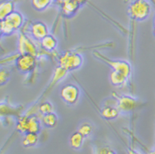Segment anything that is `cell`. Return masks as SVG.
<instances>
[{"instance_id": "1", "label": "cell", "mask_w": 155, "mask_h": 154, "mask_svg": "<svg viewBox=\"0 0 155 154\" xmlns=\"http://www.w3.org/2000/svg\"><path fill=\"white\" fill-rule=\"evenodd\" d=\"M24 23V18L21 12L14 11L8 15L5 19L0 21V31L1 34L4 36H9L18 31Z\"/></svg>"}, {"instance_id": "2", "label": "cell", "mask_w": 155, "mask_h": 154, "mask_svg": "<svg viewBox=\"0 0 155 154\" xmlns=\"http://www.w3.org/2000/svg\"><path fill=\"white\" fill-rule=\"evenodd\" d=\"M152 6L147 0H135L130 5L128 12L130 17L136 21H143L149 18Z\"/></svg>"}, {"instance_id": "3", "label": "cell", "mask_w": 155, "mask_h": 154, "mask_svg": "<svg viewBox=\"0 0 155 154\" xmlns=\"http://www.w3.org/2000/svg\"><path fill=\"white\" fill-rule=\"evenodd\" d=\"M17 129L24 133H38L41 130V122L36 116H22L18 120Z\"/></svg>"}, {"instance_id": "4", "label": "cell", "mask_w": 155, "mask_h": 154, "mask_svg": "<svg viewBox=\"0 0 155 154\" xmlns=\"http://www.w3.org/2000/svg\"><path fill=\"white\" fill-rule=\"evenodd\" d=\"M59 62L60 66L67 71H73L80 68L83 64V58L78 54L68 51L60 56Z\"/></svg>"}, {"instance_id": "5", "label": "cell", "mask_w": 155, "mask_h": 154, "mask_svg": "<svg viewBox=\"0 0 155 154\" xmlns=\"http://www.w3.org/2000/svg\"><path fill=\"white\" fill-rule=\"evenodd\" d=\"M60 97L68 105H74L79 99L80 90L73 83L66 84L60 89Z\"/></svg>"}, {"instance_id": "6", "label": "cell", "mask_w": 155, "mask_h": 154, "mask_svg": "<svg viewBox=\"0 0 155 154\" xmlns=\"http://www.w3.org/2000/svg\"><path fill=\"white\" fill-rule=\"evenodd\" d=\"M94 55L97 56V58L101 59L102 61H104L107 64L110 66V68H112L113 70L121 73L127 78L130 77V75L131 74V67L129 64L128 62L123 61V60H110V59H107L104 55H102L97 52H95Z\"/></svg>"}, {"instance_id": "7", "label": "cell", "mask_w": 155, "mask_h": 154, "mask_svg": "<svg viewBox=\"0 0 155 154\" xmlns=\"http://www.w3.org/2000/svg\"><path fill=\"white\" fill-rule=\"evenodd\" d=\"M36 56L31 54H23L18 57L16 61L17 68L23 74L32 71L36 66Z\"/></svg>"}, {"instance_id": "8", "label": "cell", "mask_w": 155, "mask_h": 154, "mask_svg": "<svg viewBox=\"0 0 155 154\" xmlns=\"http://www.w3.org/2000/svg\"><path fill=\"white\" fill-rule=\"evenodd\" d=\"M31 33L35 39L41 41L49 34L47 26L42 21H35L31 26Z\"/></svg>"}, {"instance_id": "9", "label": "cell", "mask_w": 155, "mask_h": 154, "mask_svg": "<svg viewBox=\"0 0 155 154\" xmlns=\"http://www.w3.org/2000/svg\"><path fill=\"white\" fill-rule=\"evenodd\" d=\"M18 49L20 51L21 54H33V55H36V50L35 45L23 34H21L20 38H19V46H18Z\"/></svg>"}, {"instance_id": "10", "label": "cell", "mask_w": 155, "mask_h": 154, "mask_svg": "<svg viewBox=\"0 0 155 154\" xmlns=\"http://www.w3.org/2000/svg\"><path fill=\"white\" fill-rule=\"evenodd\" d=\"M79 6L76 0H64L61 4V10L64 16L70 18L77 12Z\"/></svg>"}, {"instance_id": "11", "label": "cell", "mask_w": 155, "mask_h": 154, "mask_svg": "<svg viewBox=\"0 0 155 154\" xmlns=\"http://www.w3.org/2000/svg\"><path fill=\"white\" fill-rule=\"evenodd\" d=\"M136 105V101L134 98L128 97V96H123L119 98L118 101V109L122 111H130L134 108Z\"/></svg>"}, {"instance_id": "12", "label": "cell", "mask_w": 155, "mask_h": 154, "mask_svg": "<svg viewBox=\"0 0 155 154\" xmlns=\"http://www.w3.org/2000/svg\"><path fill=\"white\" fill-rule=\"evenodd\" d=\"M14 3L10 0H5L0 3V21L3 20L14 12Z\"/></svg>"}, {"instance_id": "13", "label": "cell", "mask_w": 155, "mask_h": 154, "mask_svg": "<svg viewBox=\"0 0 155 154\" xmlns=\"http://www.w3.org/2000/svg\"><path fill=\"white\" fill-rule=\"evenodd\" d=\"M41 42L42 48L47 51H54L58 45V41H57L56 38L50 34H48L47 36L42 39Z\"/></svg>"}, {"instance_id": "14", "label": "cell", "mask_w": 155, "mask_h": 154, "mask_svg": "<svg viewBox=\"0 0 155 154\" xmlns=\"http://www.w3.org/2000/svg\"><path fill=\"white\" fill-rule=\"evenodd\" d=\"M110 83L113 84L114 86H121L125 83V81L127 79V77L121 73L117 71H111L110 74Z\"/></svg>"}, {"instance_id": "15", "label": "cell", "mask_w": 155, "mask_h": 154, "mask_svg": "<svg viewBox=\"0 0 155 154\" xmlns=\"http://www.w3.org/2000/svg\"><path fill=\"white\" fill-rule=\"evenodd\" d=\"M101 116L107 120H114L119 116V110L116 107L107 106L101 110Z\"/></svg>"}, {"instance_id": "16", "label": "cell", "mask_w": 155, "mask_h": 154, "mask_svg": "<svg viewBox=\"0 0 155 154\" xmlns=\"http://www.w3.org/2000/svg\"><path fill=\"white\" fill-rule=\"evenodd\" d=\"M84 137L78 131L75 132L71 135L69 139V143L72 148L74 149H79L83 145Z\"/></svg>"}, {"instance_id": "17", "label": "cell", "mask_w": 155, "mask_h": 154, "mask_svg": "<svg viewBox=\"0 0 155 154\" xmlns=\"http://www.w3.org/2000/svg\"><path fill=\"white\" fill-rule=\"evenodd\" d=\"M38 142V135L35 133H25L23 139H22V145L25 148H30L35 146Z\"/></svg>"}, {"instance_id": "18", "label": "cell", "mask_w": 155, "mask_h": 154, "mask_svg": "<svg viewBox=\"0 0 155 154\" xmlns=\"http://www.w3.org/2000/svg\"><path fill=\"white\" fill-rule=\"evenodd\" d=\"M42 123L47 128H54L56 126L58 123V117L54 112L49 113L44 115L42 118Z\"/></svg>"}, {"instance_id": "19", "label": "cell", "mask_w": 155, "mask_h": 154, "mask_svg": "<svg viewBox=\"0 0 155 154\" xmlns=\"http://www.w3.org/2000/svg\"><path fill=\"white\" fill-rule=\"evenodd\" d=\"M53 0H31V5L36 11H44L52 3Z\"/></svg>"}, {"instance_id": "20", "label": "cell", "mask_w": 155, "mask_h": 154, "mask_svg": "<svg viewBox=\"0 0 155 154\" xmlns=\"http://www.w3.org/2000/svg\"><path fill=\"white\" fill-rule=\"evenodd\" d=\"M78 131L85 138V137L89 136L90 134H91L92 131H93V128H92L91 125H89V124H87V123H84V124H82V125L79 126L78 130Z\"/></svg>"}, {"instance_id": "21", "label": "cell", "mask_w": 155, "mask_h": 154, "mask_svg": "<svg viewBox=\"0 0 155 154\" xmlns=\"http://www.w3.org/2000/svg\"><path fill=\"white\" fill-rule=\"evenodd\" d=\"M39 110L42 115H46V114H49V113L53 112V106L49 101L42 102L39 106Z\"/></svg>"}, {"instance_id": "22", "label": "cell", "mask_w": 155, "mask_h": 154, "mask_svg": "<svg viewBox=\"0 0 155 154\" xmlns=\"http://www.w3.org/2000/svg\"><path fill=\"white\" fill-rule=\"evenodd\" d=\"M9 73L7 70L2 69L1 73H0V82H1V85H3L7 83V81L9 78Z\"/></svg>"}, {"instance_id": "23", "label": "cell", "mask_w": 155, "mask_h": 154, "mask_svg": "<svg viewBox=\"0 0 155 154\" xmlns=\"http://www.w3.org/2000/svg\"><path fill=\"white\" fill-rule=\"evenodd\" d=\"M76 1L78 3L79 5H82V4H84V3L86 2V0H76Z\"/></svg>"}, {"instance_id": "24", "label": "cell", "mask_w": 155, "mask_h": 154, "mask_svg": "<svg viewBox=\"0 0 155 154\" xmlns=\"http://www.w3.org/2000/svg\"><path fill=\"white\" fill-rule=\"evenodd\" d=\"M107 154H116V153L113 151V150H109V151L107 152Z\"/></svg>"}, {"instance_id": "25", "label": "cell", "mask_w": 155, "mask_h": 154, "mask_svg": "<svg viewBox=\"0 0 155 154\" xmlns=\"http://www.w3.org/2000/svg\"><path fill=\"white\" fill-rule=\"evenodd\" d=\"M129 154H140V153H138V152H134V151H130L129 152Z\"/></svg>"}, {"instance_id": "26", "label": "cell", "mask_w": 155, "mask_h": 154, "mask_svg": "<svg viewBox=\"0 0 155 154\" xmlns=\"http://www.w3.org/2000/svg\"><path fill=\"white\" fill-rule=\"evenodd\" d=\"M153 36L155 37V25H154V27H153Z\"/></svg>"}, {"instance_id": "27", "label": "cell", "mask_w": 155, "mask_h": 154, "mask_svg": "<svg viewBox=\"0 0 155 154\" xmlns=\"http://www.w3.org/2000/svg\"><path fill=\"white\" fill-rule=\"evenodd\" d=\"M150 154H155V151H153V152H151V153H150Z\"/></svg>"}]
</instances>
